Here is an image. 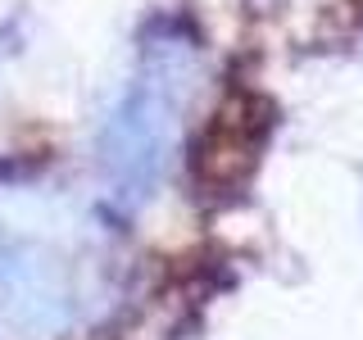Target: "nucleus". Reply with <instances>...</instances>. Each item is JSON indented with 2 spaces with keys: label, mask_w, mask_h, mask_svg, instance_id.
I'll return each instance as SVG.
<instances>
[{
  "label": "nucleus",
  "mask_w": 363,
  "mask_h": 340,
  "mask_svg": "<svg viewBox=\"0 0 363 340\" xmlns=\"http://www.w3.org/2000/svg\"><path fill=\"white\" fill-rule=\"evenodd\" d=\"M173 113H177V73L155 68L150 82L136 86V96L123 105L109 132V173L128 196H150V186L164 173L168 145H173Z\"/></svg>",
  "instance_id": "obj_1"
}]
</instances>
